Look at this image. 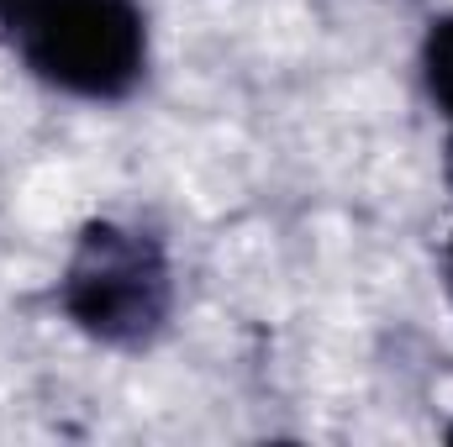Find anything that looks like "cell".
Returning a JSON list of instances; mask_svg holds the SVG:
<instances>
[{
	"label": "cell",
	"instance_id": "3957f363",
	"mask_svg": "<svg viewBox=\"0 0 453 447\" xmlns=\"http://www.w3.org/2000/svg\"><path fill=\"white\" fill-rule=\"evenodd\" d=\"M422 85H427V101L438 106L443 126H449L443 169H449V185H453V11L433 16V27L422 37Z\"/></svg>",
	"mask_w": 453,
	"mask_h": 447
},
{
	"label": "cell",
	"instance_id": "277c9868",
	"mask_svg": "<svg viewBox=\"0 0 453 447\" xmlns=\"http://www.w3.org/2000/svg\"><path fill=\"white\" fill-rule=\"evenodd\" d=\"M449 284H453V237H449Z\"/></svg>",
	"mask_w": 453,
	"mask_h": 447
},
{
	"label": "cell",
	"instance_id": "7a4b0ae2",
	"mask_svg": "<svg viewBox=\"0 0 453 447\" xmlns=\"http://www.w3.org/2000/svg\"><path fill=\"white\" fill-rule=\"evenodd\" d=\"M58 311L74 332H85L101 347L137 352L169 332L174 322V263L169 247L148 226L85 222L64 274H58Z\"/></svg>",
	"mask_w": 453,
	"mask_h": 447
},
{
	"label": "cell",
	"instance_id": "6da1fadb",
	"mask_svg": "<svg viewBox=\"0 0 453 447\" xmlns=\"http://www.w3.org/2000/svg\"><path fill=\"white\" fill-rule=\"evenodd\" d=\"M0 27L37 85L74 101H127L148 74L142 0H11Z\"/></svg>",
	"mask_w": 453,
	"mask_h": 447
},
{
	"label": "cell",
	"instance_id": "5b68a950",
	"mask_svg": "<svg viewBox=\"0 0 453 447\" xmlns=\"http://www.w3.org/2000/svg\"><path fill=\"white\" fill-rule=\"evenodd\" d=\"M5 5H11V0H0V11H5Z\"/></svg>",
	"mask_w": 453,
	"mask_h": 447
}]
</instances>
